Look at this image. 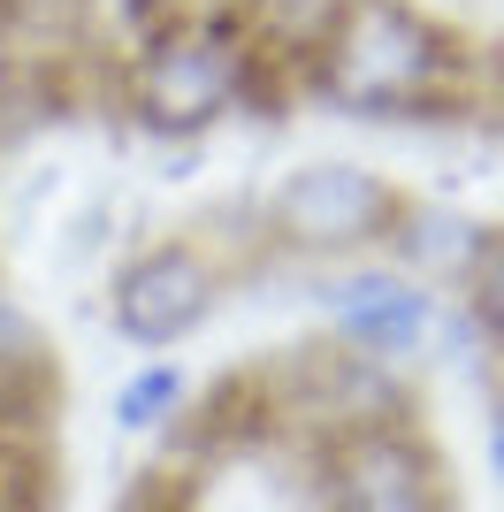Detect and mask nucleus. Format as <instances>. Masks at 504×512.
<instances>
[{
  "mask_svg": "<svg viewBox=\"0 0 504 512\" xmlns=\"http://www.w3.org/2000/svg\"><path fill=\"white\" fill-rule=\"evenodd\" d=\"M291 85L352 123H459L466 107H489V39L413 0H336Z\"/></svg>",
  "mask_w": 504,
  "mask_h": 512,
  "instance_id": "1",
  "label": "nucleus"
},
{
  "mask_svg": "<svg viewBox=\"0 0 504 512\" xmlns=\"http://www.w3.org/2000/svg\"><path fill=\"white\" fill-rule=\"evenodd\" d=\"M275 85H283V69L252 39L237 0H184L161 23H146L138 39H123L107 62L115 115L153 146L214 138L245 107H260Z\"/></svg>",
  "mask_w": 504,
  "mask_h": 512,
  "instance_id": "2",
  "label": "nucleus"
},
{
  "mask_svg": "<svg viewBox=\"0 0 504 512\" xmlns=\"http://www.w3.org/2000/svg\"><path fill=\"white\" fill-rule=\"evenodd\" d=\"M405 184L359 161V153H306L252 199V230H260V268L268 260H306V268H344V260H375L390 222H398Z\"/></svg>",
  "mask_w": 504,
  "mask_h": 512,
  "instance_id": "3",
  "label": "nucleus"
},
{
  "mask_svg": "<svg viewBox=\"0 0 504 512\" xmlns=\"http://www.w3.org/2000/svg\"><path fill=\"white\" fill-rule=\"evenodd\" d=\"M230 299V268L199 230H161L115 253L107 276V329L153 360V352H184Z\"/></svg>",
  "mask_w": 504,
  "mask_h": 512,
  "instance_id": "4",
  "label": "nucleus"
},
{
  "mask_svg": "<svg viewBox=\"0 0 504 512\" xmlns=\"http://www.w3.org/2000/svg\"><path fill=\"white\" fill-rule=\"evenodd\" d=\"M306 306L321 314V337L359 352V360L413 375L436 352L443 299L428 283L398 276L390 260H344V268H306Z\"/></svg>",
  "mask_w": 504,
  "mask_h": 512,
  "instance_id": "5",
  "label": "nucleus"
},
{
  "mask_svg": "<svg viewBox=\"0 0 504 512\" xmlns=\"http://www.w3.org/2000/svg\"><path fill=\"white\" fill-rule=\"evenodd\" d=\"M306 451H314V512H459V490L420 421L359 428Z\"/></svg>",
  "mask_w": 504,
  "mask_h": 512,
  "instance_id": "6",
  "label": "nucleus"
},
{
  "mask_svg": "<svg viewBox=\"0 0 504 512\" xmlns=\"http://www.w3.org/2000/svg\"><path fill=\"white\" fill-rule=\"evenodd\" d=\"M398 276L428 283V291H451L459 276H474L482 260H497V222L489 214H474L466 199L451 192H405L398 199V222H390V237H382V253Z\"/></svg>",
  "mask_w": 504,
  "mask_h": 512,
  "instance_id": "7",
  "label": "nucleus"
},
{
  "mask_svg": "<svg viewBox=\"0 0 504 512\" xmlns=\"http://www.w3.org/2000/svg\"><path fill=\"white\" fill-rule=\"evenodd\" d=\"M191 398H199V375H191L176 352H153V360H138L123 383H115L107 421H115V436H130V444H161Z\"/></svg>",
  "mask_w": 504,
  "mask_h": 512,
  "instance_id": "8",
  "label": "nucleus"
},
{
  "mask_svg": "<svg viewBox=\"0 0 504 512\" xmlns=\"http://www.w3.org/2000/svg\"><path fill=\"white\" fill-rule=\"evenodd\" d=\"M115 512H199V474L153 459L146 474H130V490L115 497Z\"/></svg>",
  "mask_w": 504,
  "mask_h": 512,
  "instance_id": "9",
  "label": "nucleus"
},
{
  "mask_svg": "<svg viewBox=\"0 0 504 512\" xmlns=\"http://www.w3.org/2000/svg\"><path fill=\"white\" fill-rule=\"evenodd\" d=\"M84 0H0V39H31V31H77Z\"/></svg>",
  "mask_w": 504,
  "mask_h": 512,
  "instance_id": "10",
  "label": "nucleus"
},
{
  "mask_svg": "<svg viewBox=\"0 0 504 512\" xmlns=\"http://www.w3.org/2000/svg\"><path fill=\"white\" fill-rule=\"evenodd\" d=\"M107 237H115V199H92V207H77L69 214V230H62V245H69V260H100L107 253Z\"/></svg>",
  "mask_w": 504,
  "mask_h": 512,
  "instance_id": "11",
  "label": "nucleus"
}]
</instances>
